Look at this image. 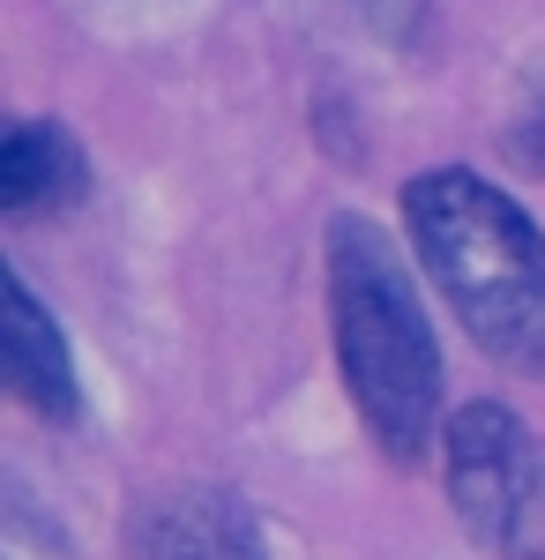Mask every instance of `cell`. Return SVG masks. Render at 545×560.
<instances>
[{
    "label": "cell",
    "mask_w": 545,
    "mask_h": 560,
    "mask_svg": "<svg viewBox=\"0 0 545 560\" xmlns=\"http://www.w3.org/2000/svg\"><path fill=\"white\" fill-rule=\"evenodd\" d=\"M449 509L494 560H545V441L508 404L478 396L441 427Z\"/></svg>",
    "instance_id": "cell-3"
},
{
    "label": "cell",
    "mask_w": 545,
    "mask_h": 560,
    "mask_svg": "<svg viewBox=\"0 0 545 560\" xmlns=\"http://www.w3.org/2000/svg\"><path fill=\"white\" fill-rule=\"evenodd\" d=\"M329 337L336 374L389 464H419L441 427V345L419 306V277L374 217H329Z\"/></svg>",
    "instance_id": "cell-1"
},
{
    "label": "cell",
    "mask_w": 545,
    "mask_h": 560,
    "mask_svg": "<svg viewBox=\"0 0 545 560\" xmlns=\"http://www.w3.org/2000/svg\"><path fill=\"white\" fill-rule=\"evenodd\" d=\"M0 374H8V396L31 404L53 427H76L83 419V388H76V359H68V337L60 322L45 314V300L15 277L8 284V322H0Z\"/></svg>",
    "instance_id": "cell-5"
},
{
    "label": "cell",
    "mask_w": 545,
    "mask_h": 560,
    "mask_svg": "<svg viewBox=\"0 0 545 560\" xmlns=\"http://www.w3.org/2000/svg\"><path fill=\"white\" fill-rule=\"evenodd\" d=\"M127 553L135 560H269V538H262L254 509L232 486L179 478V486H158L127 516Z\"/></svg>",
    "instance_id": "cell-4"
},
{
    "label": "cell",
    "mask_w": 545,
    "mask_h": 560,
    "mask_svg": "<svg viewBox=\"0 0 545 560\" xmlns=\"http://www.w3.org/2000/svg\"><path fill=\"white\" fill-rule=\"evenodd\" d=\"M83 142L60 120H15L0 135V210L8 217H45L83 202Z\"/></svg>",
    "instance_id": "cell-6"
},
{
    "label": "cell",
    "mask_w": 545,
    "mask_h": 560,
    "mask_svg": "<svg viewBox=\"0 0 545 560\" xmlns=\"http://www.w3.org/2000/svg\"><path fill=\"white\" fill-rule=\"evenodd\" d=\"M404 232L419 269L456 306L471 345L515 374H545V232L494 179L433 165L404 187Z\"/></svg>",
    "instance_id": "cell-2"
}]
</instances>
